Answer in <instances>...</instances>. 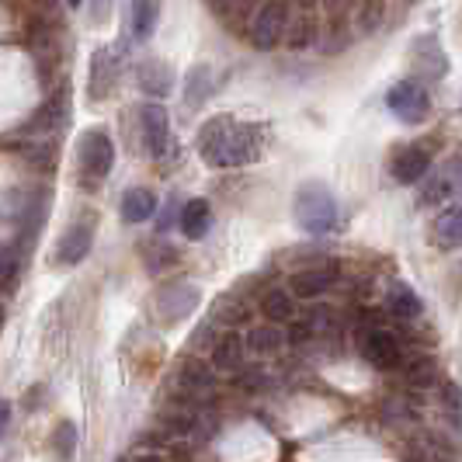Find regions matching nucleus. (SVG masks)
Masks as SVG:
<instances>
[{"label": "nucleus", "instance_id": "nucleus-32", "mask_svg": "<svg viewBox=\"0 0 462 462\" xmlns=\"http://www.w3.org/2000/svg\"><path fill=\"white\" fill-rule=\"evenodd\" d=\"M112 11H116V0H91V4H88L91 24H108L112 22Z\"/></svg>", "mask_w": 462, "mask_h": 462}, {"label": "nucleus", "instance_id": "nucleus-40", "mask_svg": "<svg viewBox=\"0 0 462 462\" xmlns=\"http://www.w3.org/2000/svg\"><path fill=\"white\" fill-rule=\"evenodd\" d=\"M39 4H46V7H49V4H56V0H39Z\"/></svg>", "mask_w": 462, "mask_h": 462}, {"label": "nucleus", "instance_id": "nucleus-4", "mask_svg": "<svg viewBox=\"0 0 462 462\" xmlns=\"http://www.w3.org/2000/svg\"><path fill=\"white\" fill-rule=\"evenodd\" d=\"M94 216H80V219H73L67 226V233L60 236V244H56V251H52V264H60V268H69V264H80L84 257L91 254L94 247Z\"/></svg>", "mask_w": 462, "mask_h": 462}, {"label": "nucleus", "instance_id": "nucleus-25", "mask_svg": "<svg viewBox=\"0 0 462 462\" xmlns=\"http://www.w3.org/2000/svg\"><path fill=\"white\" fill-rule=\"evenodd\" d=\"M261 310H264V317L272 320V324H289L292 320V296L285 292V289H272L264 300H261Z\"/></svg>", "mask_w": 462, "mask_h": 462}, {"label": "nucleus", "instance_id": "nucleus-37", "mask_svg": "<svg viewBox=\"0 0 462 462\" xmlns=\"http://www.w3.org/2000/svg\"><path fill=\"white\" fill-rule=\"evenodd\" d=\"M69 7H84V0H67Z\"/></svg>", "mask_w": 462, "mask_h": 462}, {"label": "nucleus", "instance_id": "nucleus-18", "mask_svg": "<svg viewBox=\"0 0 462 462\" xmlns=\"http://www.w3.org/2000/svg\"><path fill=\"white\" fill-rule=\"evenodd\" d=\"M212 226V208H208L206 199H191L185 208H181V233L188 240H202Z\"/></svg>", "mask_w": 462, "mask_h": 462}, {"label": "nucleus", "instance_id": "nucleus-14", "mask_svg": "<svg viewBox=\"0 0 462 462\" xmlns=\"http://www.w3.org/2000/svg\"><path fill=\"white\" fill-rule=\"evenodd\" d=\"M428 167H431L428 150L424 146H407V150H400L393 157V178L400 185H414V181H420L428 174Z\"/></svg>", "mask_w": 462, "mask_h": 462}, {"label": "nucleus", "instance_id": "nucleus-2", "mask_svg": "<svg viewBox=\"0 0 462 462\" xmlns=\"http://www.w3.org/2000/svg\"><path fill=\"white\" fill-rule=\"evenodd\" d=\"M296 223L313 236H324L337 226V202L324 185H302L296 195Z\"/></svg>", "mask_w": 462, "mask_h": 462}, {"label": "nucleus", "instance_id": "nucleus-11", "mask_svg": "<svg viewBox=\"0 0 462 462\" xmlns=\"http://www.w3.org/2000/svg\"><path fill=\"white\" fill-rule=\"evenodd\" d=\"M456 188H462V163H448L435 174H428V185L420 191V202L424 206H439L445 199L456 195Z\"/></svg>", "mask_w": 462, "mask_h": 462}, {"label": "nucleus", "instance_id": "nucleus-9", "mask_svg": "<svg viewBox=\"0 0 462 462\" xmlns=\"http://www.w3.org/2000/svg\"><path fill=\"white\" fill-rule=\"evenodd\" d=\"M118 80V56L112 49H97L91 56V73H88V94L91 101H105L108 94L116 91Z\"/></svg>", "mask_w": 462, "mask_h": 462}, {"label": "nucleus", "instance_id": "nucleus-5", "mask_svg": "<svg viewBox=\"0 0 462 462\" xmlns=\"http://www.w3.org/2000/svg\"><path fill=\"white\" fill-rule=\"evenodd\" d=\"M386 105H390V112L400 122H411V125L424 122L428 112H431V97L424 91V84H417V80H400V84H393L390 94H386Z\"/></svg>", "mask_w": 462, "mask_h": 462}, {"label": "nucleus", "instance_id": "nucleus-20", "mask_svg": "<svg viewBox=\"0 0 462 462\" xmlns=\"http://www.w3.org/2000/svg\"><path fill=\"white\" fill-rule=\"evenodd\" d=\"M435 240L445 251H456L462 247V206L445 208L439 219H435Z\"/></svg>", "mask_w": 462, "mask_h": 462}, {"label": "nucleus", "instance_id": "nucleus-13", "mask_svg": "<svg viewBox=\"0 0 462 462\" xmlns=\"http://www.w3.org/2000/svg\"><path fill=\"white\" fill-rule=\"evenodd\" d=\"M139 91H146L150 97H167L174 91V69L161 63V60H143L136 67Z\"/></svg>", "mask_w": 462, "mask_h": 462}, {"label": "nucleus", "instance_id": "nucleus-10", "mask_svg": "<svg viewBox=\"0 0 462 462\" xmlns=\"http://www.w3.org/2000/svg\"><path fill=\"white\" fill-rule=\"evenodd\" d=\"M195 306H199V289L195 285H171V289H163L161 300H157V310H161V317L167 324L185 320Z\"/></svg>", "mask_w": 462, "mask_h": 462}, {"label": "nucleus", "instance_id": "nucleus-30", "mask_svg": "<svg viewBox=\"0 0 462 462\" xmlns=\"http://www.w3.org/2000/svg\"><path fill=\"white\" fill-rule=\"evenodd\" d=\"M24 157H28L32 163H39V167H52V161H56V146H52L49 139H42V143H28Z\"/></svg>", "mask_w": 462, "mask_h": 462}, {"label": "nucleus", "instance_id": "nucleus-35", "mask_svg": "<svg viewBox=\"0 0 462 462\" xmlns=\"http://www.w3.org/2000/svg\"><path fill=\"white\" fill-rule=\"evenodd\" d=\"M208 4H212L216 11H230V7H240L236 0H208Z\"/></svg>", "mask_w": 462, "mask_h": 462}, {"label": "nucleus", "instance_id": "nucleus-8", "mask_svg": "<svg viewBox=\"0 0 462 462\" xmlns=\"http://www.w3.org/2000/svg\"><path fill=\"white\" fill-rule=\"evenodd\" d=\"M139 129H143V143L150 157H167L171 150V116L163 105H143L139 108Z\"/></svg>", "mask_w": 462, "mask_h": 462}, {"label": "nucleus", "instance_id": "nucleus-16", "mask_svg": "<svg viewBox=\"0 0 462 462\" xmlns=\"http://www.w3.org/2000/svg\"><path fill=\"white\" fill-rule=\"evenodd\" d=\"M153 212H157V195L150 191V188H129L125 195H122V219L125 223H146V219H153Z\"/></svg>", "mask_w": 462, "mask_h": 462}, {"label": "nucleus", "instance_id": "nucleus-36", "mask_svg": "<svg viewBox=\"0 0 462 462\" xmlns=\"http://www.w3.org/2000/svg\"><path fill=\"white\" fill-rule=\"evenodd\" d=\"M133 462H163L161 456H153V452H146V456H136Z\"/></svg>", "mask_w": 462, "mask_h": 462}, {"label": "nucleus", "instance_id": "nucleus-41", "mask_svg": "<svg viewBox=\"0 0 462 462\" xmlns=\"http://www.w3.org/2000/svg\"><path fill=\"white\" fill-rule=\"evenodd\" d=\"M300 4H313V0H300Z\"/></svg>", "mask_w": 462, "mask_h": 462}, {"label": "nucleus", "instance_id": "nucleus-27", "mask_svg": "<svg viewBox=\"0 0 462 462\" xmlns=\"http://www.w3.org/2000/svg\"><path fill=\"white\" fill-rule=\"evenodd\" d=\"M63 118H67L63 101H60V105H56V101H49L46 108H39V116L28 122V129H24V133H56V129L63 125Z\"/></svg>", "mask_w": 462, "mask_h": 462}, {"label": "nucleus", "instance_id": "nucleus-34", "mask_svg": "<svg viewBox=\"0 0 462 462\" xmlns=\"http://www.w3.org/2000/svg\"><path fill=\"white\" fill-rule=\"evenodd\" d=\"M11 428V403L7 400H0V435Z\"/></svg>", "mask_w": 462, "mask_h": 462}, {"label": "nucleus", "instance_id": "nucleus-1", "mask_svg": "<svg viewBox=\"0 0 462 462\" xmlns=\"http://www.w3.org/2000/svg\"><path fill=\"white\" fill-rule=\"evenodd\" d=\"M268 143V129L254 125V122H233V118L219 116L208 118L206 125L199 129V153L208 167H244L254 163L264 153Z\"/></svg>", "mask_w": 462, "mask_h": 462}, {"label": "nucleus", "instance_id": "nucleus-7", "mask_svg": "<svg viewBox=\"0 0 462 462\" xmlns=\"http://www.w3.org/2000/svg\"><path fill=\"white\" fill-rule=\"evenodd\" d=\"M358 347H362V358L375 365V369H396L400 365V337L386 327H372L358 334Z\"/></svg>", "mask_w": 462, "mask_h": 462}, {"label": "nucleus", "instance_id": "nucleus-39", "mask_svg": "<svg viewBox=\"0 0 462 462\" xmlns=\"http://www.w3.org/2000/svg\"><path fill=\"white\" fill-rule=\"evenodd\" d=\"M0 327H4V306H0Z\"/></svg>", "mask_w": 462, "mask_h": 462}, {"label": "nucleus", "instance_id": "nucleus-29", "mask_svg": "<svg viewBox=\"0 0 462 462\" xmlns=\"http://www.w3.org/2000/svg\"><path fill=\"white\" fill-rule=\"evenodd\" d=\"M282 39H289V49H306L317 42V24L310 22V18H302V22H296Z\"/></svg>", "mask_w": 462, "mask_h": 462}, {"label": "nucleus", "instance_id": "nucleus-26", "mask_svg": "<svg viewBox=\"0 0 462 462\" xmlns=\"http://www.w3.org/2000/svg\"><path fill=\"white\" fill-rule=\"evenodd\" d=\"M22 247L18 244H0V289H11L22 272Z\"/></svg>", "mask_w": 462, "mask_h": 462}, {"label": "nucleus", "instance_id": "nucleus-38", "mask_svg": "<svg viewBox=\"0 0 462 462\" xmlns=\"http://www.w3.org/2000/svg\"><path fill=\"white\" fill-rule=\"evenodd\" d=\"M236 4H240V7H247V4H261V0H236Z\"/></svg>", "mask_w": 462, "mask_h": 462}, {"label": "nucleus", "instance_id": "nucleus-28", "mask_svg": "<svg viewBox=\"0 0 462 462\" xmlns=\"http://www.w3.org/2000/svg\"><path fill=\"white\" fill-rule=\"evenodd\" d=\"M52 452L60 456V462H69L73 459V452H77V428L63 420L56 431H52Z\"/></svg>", "mask_w": 462, "mask_h": 462}, {"label": "nucleus", "instance_id": "nucleus-24", "mask_svg": "<svg viewBox=\"0 0 462 462\" xmlns=\"http://www.w3.org/2000/svg\"><path fill=\"white\" fill-rule=\"evenodd\" d=\"M390 313L400 320H417L420 317V300L414 296L411 285H393L390 289Z\"/></svg>", "mask_w": 462, "mask_h": 462}, {"label": "nucleus", "instance_id": "nucleus-31", "mask_svg": "<svg viewBox=\"0 0 462 462\" xmlns=\"http://www.w3.org/2000/svg\"><path fill=\"white\" fill-rule=\"evenodd\" d=\"M379 22H383V0H365V4H362V14H358V24H362L365 32H372Z\"/></svg>", "mask_w": 462, "mask_h": 462}, {"label": "nucleus", "instance_id": "nucleus-3", "mask_svg": "<svg viewBox=\"0 0 462 462\" xmlns=\"http://www.w3.org/2000/svg\"><path fill=\"white\" fill-rule=\"evenodd\" d=\"M77 161L88 181H101L116 167V143L105 129H88L77 143Z\"/></svg>", "mask_w": 462, "mask_h": 462}, {"label": "nucleus", "instance_id": "nucleus-6", "mask_svg": "<svg viewBox=\"0 0 462 462\" xmlns=\"http://www.w3.org/2000/svg\"><path fill=\"white\" fill-rule=\"evenodd\" d=\"M285 28H289L285 4H278V0L261 4V7H257V14L251 18V28H247L251 46L254 49H275L278 42H282V35H285Z\"/></svg>", "mask_w": 462, "mask_h": 462}, {"label": "nucleus", "instance_id": "nucleus-23", "mask_svg": "<svg viewBox=\"0 0 462 462\" xmlns=\"http://www.w3.org/2000/svg\"><path fill=\"white\" fill-rule=\"evenodd\" d=\"M212 94V69L206 63H199V67L188 69V80H185V101L191 108H199V105H206V97Z\"/></svg>", "mask_w": 462, "mask_h": 462}, {"label": "nucleus", "instance_id": "nucleus-22", "mask_svg": "<svg viewBox=\"0 0 462 462\" xmlns=\"http://www.w3.org/2000/svg\"><path fill=\"white\" fill-rule=\"evenodd\" d=\"M244 345L251 347L254 355H275L278 347L285 345V334H282V327L278 324H261L244 337Z\"/></svg>", "mask_w": 462, "mask_h": 462}, {"label": "nucleus", "instance_id": "nucleus-15", "mask_svg": "<svg viewBox=\"0 0 462 462\" xmlns=\"http://www.w3.org/2000/svg\"><path fill=\"white\" fill-rule=\"evenodd\" d=\"M414 67L420 77H428V80H439L445 77V69H448V60H445V52L435 39H417L414 42Z\"/></svg>", "mask_w": 462, "mask_h": 462}, {"label": "nucleus", "instance_id": "nucleus-33", "mask_svg": "<svg viewBox=\"0 0 462 462\" xmlns=\"http://www.w3.org/2000/svg\"><path fill=\"white\" fill-rule=\"evenodd\" d=\"M435 379H439V375H435V365H431V362H414V365H411V383H414V386H435Z\"/></svg>", "mask_w": 462, "mask_h": 462}, {"label": "nucleus", "instance_id": "nucleus-19", "mask_svg": "<svg viewBox=\"0 0 462 462\" xmlns=\"http://www.w3.org/2000/svg\"><path fill=\"white\" fill-rule=\"evenodd\" d=\"M178 386L191 396L206 393V390L216 386V372L208 369L206 362H185V365L178 369Z\"/></svg>", "mask_w": 462, "mask_h": 462}, {"label": "nucleus", "instance_id": "nucleus-21", "mask_svg": "<svg viewBox=\"0 0 462 462\" xmlns=\"http://www.w3.org/2000/svg\"><path fill=\"white\" fill-rule=\"evenodd\" d=\"M157 18H161V0H133V35L139 42L153 35Z\"/></svg>", "mask_w": 462, "mask_h": 462}, {"label": "nucleus", "instance_id": "nucleus-12", "mask_svg": "<svg viewBox=\"0 0 462 462\" xmlns=\"http://www.w3.org/2000/svg\"><path fill=\"white\" fill-rule=\"evenodd\" d=\"M334 282H337V268H334V264H324V268L296 272L292 282H289V289H292V296H300V300H313V296H324Z\"/></svg>", "mask_w": 462, "mask_h": 462}, {"label": "nucleus", "instance_id": "nucleus-17", "mask_svg": "<svg viewBox=\"0 0 462 462\" xmlns=\"http://www.w3.org/2000/svg\"><path fill=\"white\" fill-rule=\"evenodd\" d=\"M244 355H247V345H244V337L230 330V334L216 337V345H212V365H216L219 372H233V369H240Z\"/></svg>", "mask_w": 462, "mask_h": 462}]
</instances>
